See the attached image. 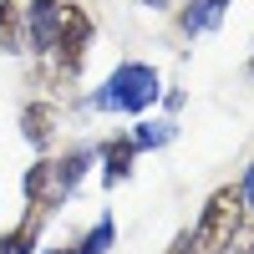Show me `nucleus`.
I'll use <instances>...</instances> for the list:
<instances>
[{"instance_id":"obj_1","label":"nucleus","mask_w":254,"mask_h":254,"mask_svg":"<svg viewBox=\"0 0 254 254\" xmlns=\"http://www.w3.org/2000/svg\"><path fill=\"white\" fill-rule=\"evenodd\" d=\"M20 20H26V51L31 56H46L66 76H81V61H87L97 26L76 0H26Z\"/></svg>"},{"instance_id":"obj_2","label":"nucleus","mask_w":254,"mask_h":254,"mask_svg":"<svg viewBox=\"0 0 254 254\" xmlns=\"http://www.w3.org/2000/svg\"><path fill=\"white\" fill-rule=\"evenodd\" d=\"M92 163H97V147H87V142H76V147H66V153H56V158L41 153V158L26 168V178H20L26 208H31V214H41V219H51L56 208L81 188V178H87Z\"/></svg>"},{"instance_id":"obj_3","label":"nucleus","mask_w":254,"mask_h":254,"mask_svg":"<svg viewBox=\"0 0 254 254\" xmlns=\"http://www.w3.org/2000/svg\"><path fill=\"white\" fill-rule=\"evenodd\" d=\"M163 97V76L147 61H117L102 87H92L87 107L92 112H122V117H147V107Z\"/></svg>"},{"instance_id":"obj_4","label":"nucleus","mask_w":254,"mask_h":254,"mask_svg":"<svg viewBox=\"0 0 254 254\" xmlns=\"http://www.w3.org/2000/svg\"><path fill=\"white\" fill-rule=\"evenodd\" d=\"M244 219H249V214H244L239 183L214 188V193H208V203H203V214H198V224L188 229V239H193V254H224V249H229V239L239 234V224H244Z\"/></svg>"},{"instance_id":"obj_5","label":"nucleus","mask_w":254,"mask_h":254,"mask_svg":"<svg viewBox=\"0 0 254 254\" xmlns=\"http://www.w3.org/2000/svg\"><path fill=\"white\" fill-rule=\"evenodd\" d=\"M61 122H66V112H61V102H56V97L26 102V107H20V137H26L36 153H51L56 137H61Z\"/></svg>"},{"instance_id":"obj_6","label":"nucleus","mask_w":254,"mask_h":254,"mask_svg":"<svg viewBox=\"0 0 254 254\" xmlns=\"http://www.w3.org/2000/svg\"><path fill=\"white\" fill-rule=\"evenodd\" d=\"M97 173H102V183H107V188H122L127 178H132V163H137V142L132 137H127V132H117V137H107V142H102L97 147Z\"/></svg>"},{"instance_id":"obj_7","label":"nucleus","mask_w":254,"mask_h":254,"mask_svg":"<svg viewBox=\"0 0 254 254\" xmlns=\"http://www.w3.org/2000/svg\"><path fill=\"white\" fill-rule=\"evenodd\" d=\"M224 10H229V0H188L178 26H183V36H203V31H214L224 20Z\"/></svg>"},{"instance_id":"obj_8","label":"nucleus","mask_w":254,"mask_h":254,"mask_svg":"<svg viewBox=\"0 0 254 254\" xmlns=\"http://www.w3.org/2000/svg\"><path fill=\"white\" fill-rule=\"evenodd\" d=\"M127 137L137 142V153H158V147H168L178 137V127H173V117H137V127Z\"/></svg>"},{"instance_id":"obj_9","label":"nucleus","mask_w":254,"mask_h":254,"mask_svg":"<svg viewBox=\"0 0 254 254\" xmlns=\"http://www.w3.org/2000/svg\"><path fill=\"white\" fill-rule=\"evenodd\" d=\"M41 229H46V219H41V214H20V224L10 229V234H0V254H36Z\"/></svg>"},{"instance_id":"obj_10","label":"nucleus","mask_w":254,"mask_h":254,"mask_svg":"<svg viewBox=\"0 0 254 254\" xmlns=\"http://www.w3.org/2000/svg\"><path fill=\"white\" fill-rule=\"evenodd\" d=\"M112 244H117V219H112V214H97L87 234L71 239V254H107Z\"/></svg>"},{"instance_id":"obj_11","label":"nucleus","mask_w":254,"mask_h":254,"mask_svg":"<svg viewBox=\"0 0 254 254\" xmlns=\"http://www.w3.org/2000/svg\"><path fill=\"white\" fill-rule=\"evenodd\" d=\"M0 51H26V20H20V0H0Z\"/></svg>"},{"instance_id":"obj_12","label":"nucleus","mask_w":254,"mask_h":254,"mask_svg":"<svg viewBox=\"0 0 254 254\" xmlns=\"http://www.w3.org/2000/svg\"><path fill=\"white\" fill-rule=\"evenodd\" d=\"M224 254H254V219H244V224H239V234L229 239V249H224Z\"/></svg>"},{"instance_id":"obj_13","label":"nucleus","mask_w":254,"mask_h":254,"mask_svg":"<svg viewBox=\"0 0 254 254\" xmlns=\"http://www.w3.org/2000/svg\"><path fill=\"white\" fill-rule=\"evenodd\" d=\"M239 198H244V214L254 219V163L244 168V178H239Z\"/></svg>"},{"instance_id":"obj_14","label":"nucleus","mask_w":254,"mask_h":254,"mask_svg":"<svg viewBox=\"0 0 254 254\" xmlns=\"http://www.w3.org/2000/svg\"><path fill=\"white\" fill-rule=\"evenodd\" d=\"M163 254H193V239H188V229H178V234H173V244H168Z\"/></svg>"},{"instance_id":"obj_15","label":"nucleus","mask_w":254,"mask_h":254,"mask_svg":"<svg viewBox=\"0 0 254 254\" xmlns=\"http://www.w3.org/2000/svg\"><path fill=\"white\" fill-rule=\"evenodd\" d=\"M142 5H147V10H168V5H173V0H142Z\"/></svg>"},{"instance_id":"obj_16","label":"nucleus","mask_w":254,"mask_h":254,"mask_svg":"<svg viewBox=\"0 0 254 254\" xmlns=\"http://www.w3.org/2000/svg\"><path fill=\"white\" fill-rule=\"evenodd\" d=\"M46 254H71V244H56V249H46Z\"/></svg>"},{"instance_id":"obj_17","label":"nucleus","mask_w":254,"mask_h":254,"mask_svg":"<svg viewBox=\"0 0 254 254\" xmlns=\"http://www.w3.org/2000/svg\"><path fill=\"white\" fill-rule=\"evenodd\" d=\"M249 71H254V56H249Z\"/></svg>"}]
</instances>
